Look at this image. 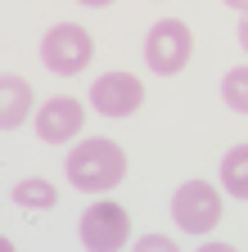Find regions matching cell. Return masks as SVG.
<instances>
[{
  "instance_id": "9c48e42d",
  "label": "cell",
  "mask_w": 248,
  "mask_h": 252,
  "mask_svg": "<svg viewBox=\"0 0 248 252\" xmlns=\"http://www.w3.org/2000/svg\"><path fill=\"white\" fill-rule=\"evenodd\" d=\"M221 189H226L230 198L248 203V144H235L221 158Z\"/></svg>"
},
{
  "instance_id": "7c38bea8",
  "label": "cell",
  "mask_w": 248,
  "mask_h": 252,
  "mask_svg": "<svg viewBox=\"0 0 248 252\" xmlns=\"http://www.w3.org/2000/svg\"><path fill=\"white\" fill-rule=\"evenodd\" d=\"M140 252H176V239H163V234H144V239H140Z\"/></svg>"
},
{
  "instance_id": "8992f818",
  "label": "cell",
  "mask_w": 248,
  "mask_h": 252,
  "mask_svg": "<svg viewBox=\"0 0 248 252\" xmlns=\"http://www.w3.org/2000/svg\"><path fill=\"white\" fill-rule=\"evenodd\" d=\"M90 104H95V113H104V117H131L144 104V86L131 72H104V77H95V86H90Z\"/></svg>"
},
{
  "instance_id": "5b68a950",
  "label": "cell",
  "mask_w": 248,
  "mask_h": 252,
  "mask_svg": "<svg viewBox=\"0 0 248 252\" xmlns=\"http://www.w3.org/2000/svg\"><path fill=\"white\" fill-rule=\"evenodd\" d=\"M131 239V216L117 203H90L81 216V243L90 252H117Z\"/></svg>"
},
{
  "instance_id": "6da1fadb",
  "label": "cell",
  "mask_w": 248,
  "mask_h": 252,
  "mask_svg": "<svg viewBox=\"0 0 248 252\" xmlns=\"http://www.w3.org/2000/svg\"><path fill=\"white\" fill-rule=\"evenodd\" d=\"M68 185L81 189V194H108L113 185H122V176H127V153H122V144L95 135V140H81L72 153H68Z\"/></svg>"
},
{
  "instance_id": "5bb4252c",
  "label": "cell",
  "mask_w": 248,
  "mask_h": 252,
  "mask_svg": "<svg viewBox=\"0 0 248 252\" xmlns=\"http://www.w3.org/2000/svg\"><path fill=\"white\" fill-rule=\"evenodd\" d=\"M77 5H86V9H104V5H113V0H77Z\"/></svg>"
},
{
  "instance_id": "52a82bcc",
  "label": "cell",
  "mask_w": 248,
  "mask_h": 252,
  "mask_svg": "<svg viewBox=\"0 0 248 252\" xmlns=\"http://www.w3.org/2000/svg\"><path fill=\"white\" fill-rule=\"evenodd\" d=\"M86 126V108L72 99V94H54V99H45L32 117V131L45 140V144H68L81 135Z\"/></svg>"
},
{
  "instance_id": "9a60e30c",
  "label": "cell",
  "mask_w": 248,
  "mask_h": 252,
  "mask_svg": "<svg viewBox=\"0 0 248 252\" xmlns=\"http://www.w3.org/2000/svg\"><path fill=\"white\" fill-rule=\"evenodd\" d=\"M230 9H239V14H248V0H226Z\"/></svg>"
},
{
  "instance_id": "3957f363",
  "label": "cell",
  "mask_w": 248,
  "mask_h": 252,
  "mask_svg": "<svg viewBox=\"0 0 248 252\" xmlns=\"http://www.w3.org/2000/svg\"><path fill=\"white\" fill-rule=\"evenodd\" d=\"M221 212H226L221 189H212L208 180H185L172 194V216L185 234H212L221 225Z\"/></svg>"
},
{
  "instance_id": "30bf717a",
  "label": "cell",
  "mask_w": 248,
  "mask_h": 252,
  "mask_svg": "<svg viewBox=\"0 0 248 252\" xmlns=\"http://www.w3.org/2000/svg\"><path fill=\"white\" fill-rule=\"evenodd\" d=\"M14 203H18V207H36V212H45V207L59 203V189H54V180H45V176H27V180L14 185Z\"/></svg>"
},
{
  "instance_id": "2e32d148",
  "label": "cell",
  "mask_w": 248,
  "mask_h": 252,
  "mask_svg": "<svg viewBox=\"0 0 248 252\" xmlns=\"http://www.w3.org/2000/svg\"><path fill=\"white\" fill-rule=\"evenodd\" d=\"M9 248H14V243H9V239H0V252H9Z\"/></svg>"
},
{
  "instance_id": "277c9868",
  "label": "cell",
  "mask_w": 248,
  "mask_h": 252,
  "mask_svg": "<svg viewBox=\"0 0 248 252\" xmlns=\"http://www.w3.org/2000/svg\"><path fill=\"white\" fill-rule=\"evenodd\" d=\"M194 54V36H190V27H185L180 18H158L149 27V36H144V63H149V72H158V77H176L185 63H190Z\"/></svg>"
},
{
  "instance_id": "4fadbf2b",
  "label": "cell",
  "mask_w": 248,
  "mask_h": 252,
  "mask_svg": "<svg viewBox=\"0 0 248 252\" xmlns=\"http://www.w3.org/2000/svg\"><path fill=\"white\" fill-rule=\"evenodd\" d=\"M235 36H239V50H244V54H248V14H244V18H239V27H235Z\"/></svg>"
},
{
  "instance_id": "8fae6325",
  "label": "cell",
  "mask_w": 248,
  "mask_h": 252,
  "mask_svg": "<svg viewBox=\"0 0 248 252\" xmlns=\"http://www.w3.org/2000/svg\"><path fill=\"white\" fill-rule=\"evenodd\" d=\"M221 99H226V108L248 117V63H239V68H230L221 77Z\"/></svg>"
},
{
  "instance_id": "ba28073f",
  "label": "cell",
  "mask_w": 248,
  "mask_h": 252,
  "mask_svg": "<svg viewBox=\"0 0 248 252\" xmlns=\"http://www.w3.org/2000/svg\"><path fill=\"white\" fill-rule=\"evenodd\" d=\"M32 117V86L14 72H0V131H14Z\"/></svg>"
},
{
  "instance_id": "7a4b0ae2",
  "label": "cell",
  "mask_w": 248,
  "mask_h": 252,
  "mask_svg": "<svg viewBox=\"0 0 248 252\" xmlns=\"http://www.w3.org/2000/svg\"><path fill=\"white\" fill-rule=\"evenodd\" d=\"M95 59V41L90 32L77 23H54L45 36H41V63L54 77H77L86 72V63Z\"/></svg>"
}]
</instances>
